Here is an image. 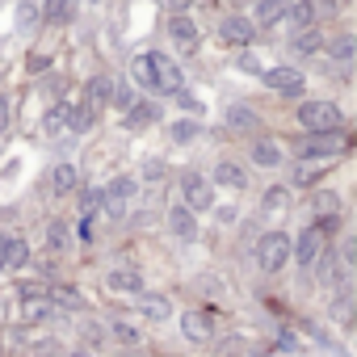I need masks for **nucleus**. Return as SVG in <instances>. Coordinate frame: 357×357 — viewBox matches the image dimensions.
Instances as JSON below:
<instances>
[{"instance_id":"f257e3e1","label":"nucleus","mask_w":357,"mask_h":357,"mask_svg":"<svg viewBox=\"0 0 357 357\" xmlns=\"http://www.w3.org/2000/svg\"><path fill=\"white\" fill-rule=\"evenodd\" d=\"M294 147V155L298 160H332V155H340V151H349L353 147V139L344 135V130H319V135H303V139H294L290 143Z\"/></svg>"},{"instance_id":"f03ea898","label":"nucleus","mask_w":357,"mask_h":357,"mask_svg":"<svg viewBox=\"0 0 357 357\" xmlns=\"http://www.w3.org/2000/svg\"><path fill=\"white\" fill-rule=\"evenodd\" d=\"M298 126L319 135V130H344V114L336 101H303L298 105Z\"/></svg>"},{"instance_id":"7ed1b4c3","label":"nucleus","mask_w":357,"mask_h":357,"mask_svg":"<svg viewBox=\"0 0 357 357\" xmlns=\"http://www.w3.org/2000/svg\"><path fill=\"white\" fill-rule=\"evenodd\" d=\"M147 63H151V93H164V97H176V93H181L185 76H181V68H176L172 55L147 51Z\"/></svg>"},{"instance_id":"20e7f679","label":"nucleus","mask_w":357,"mask_h":357,"mask_svg":"<svg viewBox=\"0 0 357 357\" xmlns=\"http://www.w3.org/2000/svg\"><path fill=\"white\" fill-rule=\"evenodd\" d=\"M257 265H261V273H282L290 265V236L286 231H265L257 240Z\"/></svg>"},{"instance_id":"39448f33","label":"nucleus","mask_w":357,"mask_h":357,"mask_svg":"<svg viewBox=\"0 0 357 357\" xmlns=\"http://www.w3.org/2000/svg\"><path fill=\"white\" fill-rule=\"evenodd\" d=\"M181 206L202 215V211H215V185L206 181L202 172H185L181 176Z\"/></svg>"},{"instance_id":"423d86ee","label":"nucleus","mask_w":357,"mask_h":357,"mask_svg":"<svg viewBox=\"0 0 357 357\" xmlns=\"http://www.w3.org/2000/svg\"><path fill=\"white\" fill-rule=\"evenodd\" d=\"M135 176H114V181L101 190L105 194V202H101V211L109 215V219H126V211H130V198H135Z\"/></svg>"},{"instance_id":"0eeeda50","label":"nucleus","mask_w":357,"mask_h":357,"mask_svg":"<svg viewBox=\"0 0 357 357\" xmlns=\"http://www.w3.org/2000/svg\"><path fill=\"white\" fill-rule=\"evenodd\" d=\"M168 38H172V47L181 51V55H194V51H198V43H202L198 22H194L190 13H172V17H168Z\"/></svg>"},{"instance_id":"6e6552de","label":"nucleus","mask_w":357,"mask_h":357,"mask_svg":"<svg viewBox=\"0 0 357 357\" xmlns=\"http://www.w3.org/2000/svg\"><path fill=\"white\" fill-rule=\"evenodd\" d=\"M324 244H328V240L315 231V223H311V227H303V231L290 240V257H294V265H298V269H311V265H315V257L324 252Z\"/></svg>"},{"instance_id":"1a4fd4ad","label":"nucleus","mask_w":357,"mask_h":357,"mask_svg":"<svg viewBox=\"0 0 357 357\" xmlns=\"http://www.w3.org/2000/svg\"><path fill=\"white\" fill-rule=\"evenodd\" d=\"M219 43L223 47H236V51H248L257 43V26L248 17H223L219 22Z\"/></svg>"},{"instance_id":"9d476101","label":"nucleus","mask_w":357,"mask_h":357,"mask_svg":"<svg viewBox=\"0 0 357 357\" xmlns=\"http://www.w3.org/2000/svg\"><path fill=\"white\" fill-rule=\"evenodd\" d=\"M261 80L273 93H290V97H303V89H307V80H303L298 68H269V72H261Z\"/></svg>"},{"instance_id":"9b49d317","label":"nucleus","mask_w":357,"mask_h":357,"mask_svg":"<svg viewBox=\"0 0 357 357\" xmlns=\"http://www.w3.org/2000/svg\"><path fill=\"white\" fill-rule=\"evenodd\" d=\"M105 286H109L114 294H130V298L147 290L143 273H139V269H130V265H118V269H109V273H105Z\"/></svg>"},{"instance_id":"f8f14e48","label":"nucleus","mask_w":357,"mask_h":357,"mask_svg":"<svg viewBox=\"0 0 357 357\" xmlns=\"http://www.w3.org/2000/svg\"><path fill=\"white\" fill-rule=\"evenodd\" d=\"M168 231L181 240V244H194V240H198V215H194V211H185L181 202H176V206L168 211Z\"/></svg>"},{"instance_id":"ddd939ff","label":"nucleus","mask_w":357,"mask_h":357,"mask_svg":"<svg viewBox=\"0 0 357 357\" xmlns=\"http://www.w3.org/2000/svg\"><path fill=\"white\" fill-rule=\"evenodd\" d=\"M181 336H185L190 344H206V340L215 336L211 315H206V311H185V315H181Z\"/></svg>"},{"instance_id":"4468645a","label":"nucleus","mask_w":357,"mask_h":357,"mask_svg":"<svg viewBox=\"0 0 357 357\" xmlns=\"http://www.w3.org/2000/svg\"><path fill=\"white\" fill-rule=\"evenodd\" d=\"M47 303H51L55 311H84V294H80L76 286H63V282L47 286Z\"/></svg>"},{"instance_id":"2eb2a0df","label":"nucleus","mask_w":357,"mask_h":357,"mask_svg":"<svg viewBox=\"0 0 357 357\" xmlns=\"http://www.w3.org/2000/svg\"><path fill=\"white\" fill-rule=\"evenodd\" d=\"M76 181H80V176H76V164H68V160H63V164H55V168H51V176H47V185H51V194H55V198L72 194V190H76Z\"/></svg>"},{"instance_id":"dca6fc26","label":"nucleus","mask_w":357,"mask_h":357,"mask_svg":"<svg viewBox=\"0 0 357 357\" xmlns=\"http://www.w3.org/2000/svg\"><path fill=\"white\" fill-rule=\"evenodd\" d=\"M155 118H160V105H155V101H135V105L122 114L126 130H143V126H151Z\"/></svg>"},{"instance_id":"f3484780","label":"nucleus","mask_w":357,"mask_h":357,"mask_svg":"<svg viewBox=\"0 0 357 357\" xmlns=\"http://www.w3.org/2000/svg\"><path fill=\"white\" fill-rule=\"evenodd\" d=\"M135 298H139L143 319H151V324H164V319L172 315V303H168L164 294H147V290H143V294H135Z\"/></svg>"},{"instance_id":"a211bd4d","label":"nucleus","mask_w":357,"mask_h":357,"mask_svg":"<svg viewBox=\"0 0 357 357\" xmlns=\"http://www.w3.org/2000/svg\"><path fill=\"white\" fill-rule=\"evenodd\" d=\"M47 26H68L76 17V0H43V13H38Z\"/></svg>"},{"instance_id":"6ab92c4d","label":"nucleus","mask_w":357,"mask_h":357,"mask_svg":"<svg viewBox=\"0 0 357 357\" xmlns=\"http://www.w3.org/2000/svg\"><path fill=\"white\" fill-rule=\"evenodd\" d=\"M315 0H290V9H286V22H290V30H311L315 26Z\"/></svg>"},{"instance_id":"aec40b11","label":"nucleus","mask_w":357,"mask_h":357,"mask_svg":"<svg viewBox=\"0 0 357 357\" xmlns=\"http://www.w3.org/2000/svg\"><path fill=\"white\" fill-rule=\"evenodd\" d=\"M109 93H114L109 76H93L89 89H84V105H89L93 114H97V109H109Z\"/></svg>"},{"instance_id":"412c9836","label":"nucleus","mask_w":357,"mask_h":357,"mask_svg":"<svg viewBox=\"0 0 357 357\" xmlns=\"http://www.w3.org/2000/svg\"><path fill=\"white\" fill-rule=\"evenodd\" d=\"M248 155H252V164H257V168H278V164L286 160V155H282V147H278L273 139H257V143L248 147Z\"/></svg>"},{"instance_id":"4be33fe9","label":"nucleus","mask_w":357,"mask_h":357,"mask_svg":"<svg viewBox=\"0 0 357 357\" xmlns=\"http://www.w3.org/2000/svg\"><path fill=\"white\" fill-rule=\"evenodd\" d=\"M215 181L227 185V190H244V185H248V172H244L236 160H219V164H215Z\"/></svg>"},{"instance_id":"5701e85b","label":"nucleus","mask_w":357,"mask_h":357,"mask_svg":"<svg viewBox=\"0 0 357 357\" xmlns=\"http://www.w3.org/2000/svg\"><path fill=\"white\" fill-rule=\"evenodd\" d=\"M286 9H290V0H257L252 26H278V22H286Z\"/></svg>"},{"instance_id":"b1692460","label":"nucleus","mask_w":357,"mask_h":357,"mask_svg":"<svg viewBox=\"0 0 357 357\" xmlns=\"http://www.w3.org/2000/svg\"><path fill=\"white\" fill-rule=\"evenodd\" d=\"M319 176H324V160H303V164H294L290 181L303 185V190H311V185H319Z\"/></svg>"},{"instance_id":"393cba45","label":"nucleus","mask_w":357,"mask_h":357,"mask_svg":"<svg viewBox=\"0 0 357 357\" xmlns=\"http://www.w3.org/2000/svg\"><path fill=\"white\" fill-rule=\"evenodd\" d=\"M261 211H265V215H282V211H290V185H269L265 198H261Z\"/></svg>"},{"instance_id":"a878e982","label":"nucleus","mask_w":357,"mask_h":357,"mask_svg":"<svg viewBox=\"0 0 357 357\" xmlns=\"http://www.w3.org/2000/svg\"><path fill=\"white\" fill-rule=\"evenodd\" d=\"M51 315H55V307L47 298H22V324H43Z\"/></svg>"},{"instance_id":"bb28decb","label":"nucleus","mask_w":357,"mask_h":357,"mask_svg":"<svg viewBox=\"0 0 357 357\" xmlns=\"http://www.w3.org/2000/svg\"><path fill=\"white\" fill-rule=\"evenodd\" d=\"M198 135H202V122H198V118H181V122H172V126H168V139H172V143H181V147L194 143Z\"/></svg>"},{"instance_id":"cd10ccee","label":"nucleus","mask_w":357,"mask_h":357,"mask_svg":"<svg viewBox=\"0 0 357 357\" xmlns=\"http://www.w3.org/2000/svg\"><path fill=\"white\" fill-rule=\"evenodd\" d=\"M30 265V244L22 236H9V252H5V269H26Z\"/></svg>"},{"instance_id":"c85d7f7f","label":"nucleus","mask_w":357,"mask_h":357,"mask_svg":"<svg viewBox=\"0 0 357 357\" xmlns=\"http://www.w3.org/2000/svg\"><path fill=\"white\" fill-rule=\"evenodd\" d=\"M319 43H324V38H319V30H315V26H311V30H294V34H290V47H294L298 55H315V51H319Z\"/></svg>"},{"instance_id":"c756f323","label":"nucleus","mask_w":357,"mask_h":357,"mask_svg":"<svg viewBox=\"0 0 357 357\" xmlns=\"http://www.w3.org/2000/svg\"><path fill=\"white\" fill-rule=\"evenodd\" d=\"M227 126H231V130H244V135H257V114L244 109V105H231V109H227Z\"/></svg>"},{"instance_id":"7c9ffc66","label":"nucleus","mask_w":357,"mask_h":357,"mask_svg":"<svg viewBox=\"0 0 357 357\" xmlns=\"http://www.w3.org/2000/svg\"><path fill=\"white\" fill-rule=\"evenodd\" d=\"M109 105H114L118 114H126V109L135 105V84H130V80H118L114 93H109Z\"/></svg>"},{"instance_id":"2f4dec72","label":"nucleus","mask_w":357,"mask_h":357,"mask_svg":"<svg viewBox=\"0 0 357 357\" xmlns=\"http://www.w3.org/2000/svg\"><path fill=\"white\" fill-rule=\"evenodd\" d=\"M68 240H72V231H68V223H63V219L47 223V248H51V252H63V248H68Z\"/></svg>"},{"instance_id":"473e14b6","label":"nucleus","mask_w":357,"mask_h":357,"mask_svg":"<svg viewBox=\"0 0 357 357\" xmlns=\"http://www.w3.org/2000/svg\"><path fill=\"white\" fill-rule=\"evenodd\" d=\"M89 126H93V109H89V105H72V109H68V130H72V135H84Z\"/></svg>"},{"instance_id":"72a5a7b5","label":"nucleus","mask_w":357,"mask_h":357,"mask_svg":"<svg viewBox=\"0 0 357 357\" xmlns=\"http://www.w3.org/2000/svg\"><path fill=\"white\" fill-rule=\"evenodd\" d=\"M311 211L324 219V215H340V198L332 194V190H319L315 198H311Z\"/></svg>"},{"instance_id":"f704fd0d","label":"nucleus","mask_w":357,"mask_h":357,"mask_svg":"<svg viewBox=\"0 0 357 357\" xmlns=\"http://www.w3.org/2000/svg\"><path fill=\"white\" fill-rule=\"evenodd\" d=\"M130 84L151 89V63H147V55H135V59H130Z\"/></svg>"},{"instance_id":"c9c22d12","label":"nucleus","mask_w":357,"mask_h":357,"mask_svg":"<svg viewBox=\"0 0 357 357\" xmlns=\"http://www.w3.org/2000/svg\"><path fill=\"white\" fill-rule=\"evenodd\" d=\"M328 51H332V59H336V63H349V59H353V51H357V43H353V34H340V38H332V47H328Z\"/></svg>"},{"instance_id":"e433bc0d","label":"nucleus","mask_w":357,"mask_h":357,"mask_svg":"<svg viewBox=\"0 0 357 357\" xmlns=\"http://www.w3.org/2000/svg\"><path fill=\"white\" fill-rule=\"evenodd\" d=\"M101 202H105L101 190H84V198H80V219H97V215H101Z\"/></svg>"},{"instance_id":"4c0bfd02","label":"nucleus","mask_w":357,"mask_h":357,"mask_svg":"<svg viewBox=\"0 0 357 357\" xmlns=\"http://www.w3.org/2000/svg\"><path fill=\"white\" fill-rule=\"evenodd\" d=\"M68 109H72L68 101H55L51 114H47V130H63V126H68Z\"/></svg>"},{"instance_id":"58836bf2","label":"nucleus","mask_w":357,"mask_h":357,"mask_svg":"<svg viewBox=\"0 0 357 357\" xmlns=\"http://www.w3.org/2000/svg\"><path fill=\"white\" fill-rule=\"evenodd\" d=\"M34 22H38V5H34V0H22V5H17V26L30 30Z\"/></svg>"},{"instance_id":"ea45409f","label":"nucleus","mask_w":357,"mask_h":357,"mask_svg":"<svg viewBox=\"0 0 357 357\" xmlns=\"http://www.w3.org/2000/svg\"><path fill=\"white\" fill-rule=\"evenodd\" d=\"M17 298H47V282H17Z\"/></svg>"},{"instance_id":"a19ab883","label":"nucleus","mask_w":357,"mask_h":357,"mask_svg":"<svg viewBox=\"0 0 357 357\" xmlns=\"http://www.w3.org/2000/svg\"><path fill=\"white\" fill-rule=\"evenodd\" d=\"M109 332H114V340H122V344H139V328H135V324H122V319H118Z\"/></svg>"},{"instance_id":"79ce46f5","label":"nucleus","mask_w":357,"mask_h":357,"mask_svg":"<svg viewBox=\"0 0 357 357\" xmlns=\"http://www.w3.org/2000/svg\"><path fill=\"white\" fill-rule=\"evenodd\" d=\"M176 101H181V109H185V118H198V114H202V101H198V97H190L185 89H181V93H176Z\"/></svg>"},{"instance_id":"37998d69","label":"nucleus","mask_w":357,"mask_h":357,"mask_svg":"<svg viewBox=\"0 0 357 357\" xmlns=\"http://www.w3.org/2000/svg\"><path fill=\"white\" fill-rule=\"evenodd\" d=\"M294 349H298V336H294L290 328H282V332H278V353H294Z\"/></svg>"},{"instance_id":"c03bdc74","label":"nucleus","mask_w":357,"mask_h":357,"mask_svg":"<svg viewBox=\"0 0 357 357\" xmlns=\"http://www.w3.org/2000/svg\"><path fill=\"white\" fill-rule=\"evenodd\" d=\"M76 240H80V244H93V240H97V231H93V219H80V223H76Z\"/></svg>"},{"instance_id":"a18cd8bd","label":"nucleus","mask_w":357,"mask_h":357,"mask_svg":"<svg viewBox=\"0 0 357 357\" xmlns=\"http://www.w3.org/2000/svg\"><path fill=\"white\" fill-rule=\"evenodd\" d=\"M9 122H13V114H9V101L0 97V135H9Z\"/></svg>"},{"instance_id":"49530a36","label":"nucleus","mask_w":357,"mask_h":357,"mask_svg":"<svg viewBox=\"0 0 357 357\" xmlns=\"http://www.w3.org/2000/svg\"><path fill=\"white\" fill-rule=\"evenodd\" d=\"M143 172H147V181H160V172H164V164H160V160H147V168H143Z\"/></svg>"},{"instance_id":"de8ad7c7","label":"nucleus","mask_w":357,"mask_h":357,"mask_svg":"<svg viewBox=\"0 0 357 357\" xmlns=\"http://www.w3.org/2000/svg\"><path fill=\"white\" fill-rule=\"evenodd\" d=\"M240 68H244V72H257V76H261V59H252V55H240Z\"/></svg>"},{"instance_id":"09e8293b","label":"nucleus","mask_w":357,"mask_h":357,"mask_svg":"<svg viewBox=\"0 0 357 357\" xmlns=\"http://www.w3.org/2000/svg\"><path fill=\"white\" fill-rule=\"evenodd\" d=\"M164 5H168L172 13H185V9H194V0H164Z\"/></svg>"},{"instance_id":"8fccbe9b","label":"nucleus","mask_w":357,"mask_h":357,"mask_svg":"<svg viewBox=\"0 0 357 357\" xmlns=\"http://www.w3.org/2000/svg\"><path fill=\"white\" fill-rule=\"evenodd\" d=\"M51 68V59H43V55H30V72H47Z\"/></svg>"},{"instance_id":"3c124183","label":"nucleus","mask_w":357,"mask_h":357,"mask_svg":"<svg viewBox=\"0 0 357 357\" xmlns=\"http://www.w3.org/2000/svg\"><path fill=\"white\" fill-rule=\"evenodd\" d=\"M5 252H9V236L0 231V273H5Z\"/></svg>"},{"instance_id":"603ef678","label":"nucleus","mask_w":357,"mask_h":357,"mask_svg":"<svg viewBox=\"0 0 357 357\" xmlns=\"http://www.w3.org/2000/svg\"><path fill=\"white\" fill-rule=\"evenodd\" d=\"M68 357H93V353H89V349H72Z\"/></svg>"},{"instance_id":"864d4df0","label":"nucleus","mask_w":357,"mask_h":357,"mask_svg":"<svg viewBox=\"0 0 357 357\" xmlns=\"http://www.w3.org/2000/svg\"><path fill=\"white\" fill-rule=\"evenodd\" d=\"M0 72H5V59H0Z\"/></svg>"}]
</instances>
